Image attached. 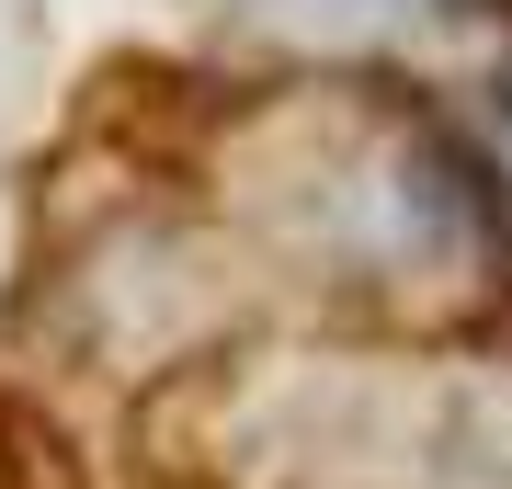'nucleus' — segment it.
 I'll use <instances>...</instances> for the list:
<instances>
[{
    "label": "nucleus",
    "instance_id": "20e7f679",
    "mask_svg": "<svg viewBox=\"0 0 512 489\" xmlns=\"http://www.w3.org/2000/svg\"><path fill=\"white\" fill-rule=\"evenodd\" d=\"M501 12H512V0H501Z\"/></svg>",
    "mask_w": 512,
    "mask_h": 489
},
{
    "label": "nucleus",
    "instance_id": "f257e3e1",
    "mask_svg": "<svg viewBox=\"0 0 512 489\" xmlns=\"http://www.w3.org/2000/svg\"><path fill=\"white\" fill-rule=\"evenodd\" d=\"M183 444L217 489H421L433 353L285 342L183 387Z\"/></svg>",
    "mask_w": 512,
    "mask_h": 489
},
{
    "label": "nucleus",
    "instance_id": "f03ea898",
    "mask_svg": "<svg viewBox=\"0 0 512 489\" xmlns=\"http://www.w3.org/2000/svg\"><path fill=\"white\" fill-rule=\"evenodd\" d=\"M23 319L80 376H171V364H205L251 319V239L217 217H183L160 194L69 205L46 228Z\"/></svg>",
    "mask_w": 512,
    "mask_h": 489
},
{
    "label": "nucleus",
    "instance_id": "7ed1b4c3",
    "mask_svg": "<svg viewBox=\"0 0 512 489\" xmlns=\"http://www.w3.org/2000/svg\"><path fill=\"white\" fill-rule=\"evenodd\" d=\"M421 489H512V342L433 353V444Z\"/></svg>",
    "mask_w": 512,
    "mask_h": 489
}]
</instances>
